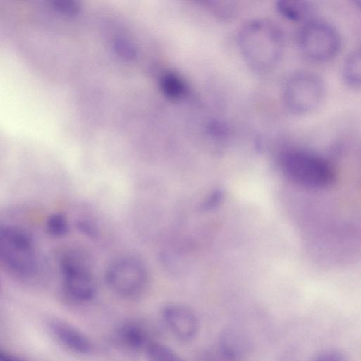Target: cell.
Masks as SVG:
<instances>
[{
  "label": "cell",
  "instance_id": "obj_9",
  "mask_svg": "<svg viewBox=\"0 0 361 361\" xmlns=\"http://www.w3.org/2000/svg\"><path fill=\"white\" fill-rule=\"evenodd\" d=\"M160 317L166 329L180 341H190L198 334V318L194 311L185 305L166 304L161 309Z\"/></svg>",
  "mask_w": 361,
  "mask_h": 361
},
{
  "label": "cell",
  "instance_id": "obj_14",
  "mask_svg": "<svg viewBox=\"0 0 361 361\" xmlns=\"http://www.w3.org/2000/svg\"><path fill=\"white\" fill-rule=\"evenodd\" d=\"M163 94L171 101H179L187 93L188 87L184 80L173 72H166L159 80Z\"/></svg>",
  "mask_w": 361,
  "mask_h": 361
},
{
  "label": "cell",
  "instance_id": "obj_22",
  "mask_svg": "<svg viewBox=\"0 0 361 361\" xmlns=\"http://www.w3.org/2000/svg\"><path fill=\"white\" fill-rule=\"evenodd\" d=\"M354 4L356 6V8L361 11V0L355 1Z\"/></svg>",
  "mask_w": 361,
  "mask_h": 361
},
{
  "label": "cell",
  "instance_id": "obj_7",
  "mask_svg": "<svg viewBox=\"0 0 361 361\" xmlns=\"http://www.w3.org/2000/svg\"><path fill=\"white\" fill-rule=\"evenodd\" d=\"M63 287L69 298L77 302L85 303L94 299L97 286L93 274L85 257L70 251L60 260Z\"/></svg>",
  "mask_w": 361,
  "mask_h": 361
},
{
  "label": "cell",
  "instance_id": "obj_3",
  "mask_svg": "<svg viewBox=\"0 0 361 361\" xmlns=\"http://www.w3.org/2000/svg\"><path fill=\"white\" fill-rule=\"evenodd\" d=\"M326 96V86L317 74L298 71L290 75L283 88V101L295 116H306L321 107Z\"/></svg>",
  "mask_w": 361,
  "mask_h": 361
},
{
  "label": "cell",
  "instance_id": "obj_8",
  "mask_svg": "<svg viewBox=\"0 0 361 361\" xmlns=\"http://www.w3.org/2000/svg\"><path fill=\"white\" fill-rule=\"evenodd\" d=\"M111 344L126 355H137L145 353L152 342L148 326L135 319H128L119 323L110 336Z\"/></svg>",
  "mask_w": 361,
  "mask_h": 361
},
{
  "label": "cell",
  "instance_id": "obj_16",
  "mask_svg": "<svg viewBox=\"0 0 361 361\" xmlns=\"http://www.w3.org/2000/svg\"><path fill=\"white\" fill-rule=\"evenodd\" d=\"M46 230L47 232L52 237H63L68 233V221L63 214H53L49 216L47 221Z\"/></svg>",
  "mask_w": 361,
  "mask_h": 361
},
{
  "label": "cell",
  "instance_id": "obj_12",
  "mask_svg": "<svg viewBox=\"0 0 361 361\" xmlns=\"http://www.w3.org/2000/svg\"><path fill=\"white\" fill-rule=\"evenodd\" d=\"M245 341L237 331L229 329L224 331L220 338L221 355L228 360H237L245 351Z\"/></svg>",
  "mask_w": 361,
  "mask_h": 361
},
{
  "label": "cell",
  "instance_id": "obj_13",
  "mask_svg": "<svg viewBox=\"0 0 361 361\" xmlns=\"http://www.w3.org/2000/svg\"><path fill=\"white\" fill-rule=\"evenodd\" d=\"M344 82L353 88H361V47L351 51L342 66Z\"/></svg>",
  "mask_w": 361,
  "mask_h": 361
},
{
  "label": "cell",
  "instance_id": "obj_10",
  "mask_svg": "<svg viewBox=\"0 0 361 361\" xmlns=\"http://www.w3.org/2000/svg\"><path fill=\"white\" fill-rule=\"evenodd\" d=\"M47 328L58 343L78 355H90L93 344L90 337L73 324L59 317L47 321Z\"/></svg>",
  "mask_w": 361,
  "mask_h": 361
},
{
  "label": "cell",
  "instance_id": "obj_1",
  "mask_svg": "<svg viewBox=\"0 0 361 361\" xmlns=\"http://www.w3.org/2000/svg\"><path fill=\"white\" fill-rule=\"evenodd\" d=\"M281 30L271 21L256 19L246 23L238 35L240 51L256 72L266 73L280 61L284 47Z\"/></svg>",
  "mask_w": 361,
  "mask_h": 361
},
{
  "label": "cell",
  "instance_id": "obj_5",
  "mask_svg": "<svg viewBox=\"0 0 361 361\" xmlns=\"http://www.w3.org/2000/svg\"><path fill=\"white\" fill-rule=\"evenodd\" d=\"M0 257L4 266L20 277L32 275L37 257L32 236L22 228L4 226L0 228Z\"/></svg>",
  "mask_w": 361,
  "mask_h": 361
},
{
  "label": "cell",
  "instance_id": "obj_19",
  "mask_svg": "<svg viewBox=\"0 0 361 361\" xmlns=\"http://www.w3.org/2000/svg\"><path fill=\"white\" fill-rule=\"evenodd\" d=\"M114 46L118 53L124 57L131 59L136 56V50L134 46L126 41L117 40Z\"/></svg>",
  "mask_w": 361,
  "mask_h": 361
},
{
  "label": "cell",
  "instance_id": "obj_18",
  "mask_svg": "<svg viewBox=\"0 0 361 361\" xmlns=\"http://www.w3.org/2000/svg\"><path fill=\"white\" fill-rule=\"evenodd\" d=\"M52 4L56 11L67 15H74L79 9L75 2L67 0H56Z\"/></svg>",
  "mask_w": 361,
  "mask_h": 361
},
{
  "label": "cell",
  "instance_id": "obj_21",
  "mask_svg": "<svg viewBox=\"0 0 361 361\" xmlns=\"http://www.w3.org/2000/svg\"><path fill=\"white\" fill-rule=\"evenodd\" d=\"M0 361H25L22 357L6 350H0Z\"/></svg>",
  "mask_w": 361,
  "mask_h": 361
},
{
  "label": "cell",
  "instance_id": "obj_15",
  "mask_svg": "<svg viewBox=\"0 0 361 361\" xmlns=\"http://www.w3.org/2000/svg\"><path fill=\"white\" fill-rule=\"evenodd\" d=\"M145 354L148 361H185L169 346L156 341L149 344Z\"/></svg>",
  "mask_w": 361,
  "mask_h": 361
},
{
  "label": "cell",
  "instance_id": "obj_6",
  "mask_svg": "<svg viewBox=\"0 0 361 361\" xmlns=\"http://www.w3.org/2000/svg\"><path fill=\"white\" fill-rule=\"evenodd\" d=\"M148 279L144 262L130 255L114 259L104 273V281L109 289L117 296L128 300L141 296L147 288Z\"/></svg>",
  "mask_w": 361,
  "mask_h": 361
},
{
  "label": "cell",
  "instance_id": "obj_11",
  "mask_svg": "<svg viewBox=\"0 0 361 361\" xmlns=\"http://www.w3.org/2000/svg\"><path fill=\"white\" fill-rule=\"evenodd\" d=\"M276 6L283 17L293 22L304 23L314 17L315 6L309 1L281 0Z\"/></svg>",
  "mask_w": 361,
  "mask_h": 361
},
{
  "label": "cell",
  "instance_id": "obj_2",
  "mask_svg": "<svg viewBox=\"0 0 361 361\" xmlns=\"http://www.w3.org/2000/svg\"><path fill=\"white\" fill-rule=\"evenodd\" d=\"M283 172L295 183L304 187L321 189L331 186L336 179L331 164L311 151L293 148L281 157Z\"/></svg>",
  "mask_w": 361,
  "mask_h": 361
},
{
  "label": "cell",
  "instance_id": "obj_17",
  "mask_svg": "<svg viewBox=\"0 0 361 361\" xmlns=\"http://www.w3.org/2000/svg\"><path fill=\"white\" fill-rule=\"evenodd\" d=\"M312 361H348V360L341 351L329 349L318 353Z\"/></svg>",
  "mask_w": 361,
  "mask_h": 361
},
{
  "label": "cell",
  "instance_id": "obj_20",
  "mask_svg": "<svg viewBox=\"0 0 361 361\" xmlns=\"http://www.w3.org/2000/svg\"><path fill=\"white\" fill-rule=\"evenodd\" d=\"M78 228L85 234L89 235L90 237L95 236L97 231L95 228L87 221H79L78 223Z\"/></svg>",
  "mask_w": 361,
  "mask_h": 361
},
{
  "label": "cell",
  "instance_id": "obj_4",
  "mask_svg": "<svg viewBox=\"0 0 361 361\" xmlns=\"http://www.w3.org/2000/svg\"><path fill=\"white\" fill-rule=\"evenodd\" d=\"M297 41L302 54L317 63L332 60L339 53L342 44L338 29L332 23L315 17L302 23Z\"/></svg>",
  "mask_w": 361,
  "mask_h": 361
}]
</instances>
